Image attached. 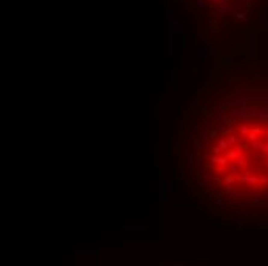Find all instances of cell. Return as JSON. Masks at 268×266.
Segmentation results:
<instances>
[{
    "label": "cell",
    "mask_w": 268,
    "mask_h": 266,
    "mask_svg": "<svg viewBox=\"0 0 268 266\" xmlns=\"http://www.w3.org/2000/svg\"><path fill=\"white\" fill-rule=\"evenodd\" d=\"M196 140L199 171L211 191L223 198L268 195V105L216 98Z\"/></svg>",
    "instance_id": "6da1fadb"
},
{
    "label": "cell",
    "mask_w": 268,
    "mask_h": 266,
    "mask_svg": "<svg viewBox=\"0 0 268 266\" xmlns=\"http://www.w3.org/2000/svg\"><path fill=\"white\" fill-rule=\"evenodd\" d=\"M208 2H211L214 5H226L229 2H236V0H208Z\"/></svg>",
    "instance_id": "7a4b0ae2"
}]
</instances>
